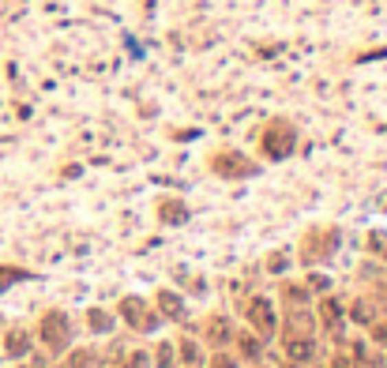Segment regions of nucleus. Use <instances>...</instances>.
Wrapping results in <instances>:
<instances>
[{"label": "nucleus", "instance_id": "16", "mask_svg": "<svg viewBox=\"0 0 387 368\" xmlns=\"http://www.w3.org/2000/svg\"><path fill=\"white\" fill-rule=\"evenodd\" d=\"M324 312H327V319H338V305H335V301H324Z\"/></svg>", "mask_w": 387, "mask_h": 368}, {"label": "nucleus", "instance_id": "10", "mask_svg": "<svg viewBox=\"0 0 387 368\" xmlns=\"http://www.w3.org/2000/svg\"><path fill=\"white\" fill-rule=\"evenodd\" d=\"M19 278H27V271H15V267H0V293L8 290L12 282H19Z\"/></svg>", "mask_w": 387, "mask_h": 368}, {"label": "nucleus", "instance_id": "11", "mask_svg": "<svg viewBox=\"0 0 387 368\" xmlns=\"http://www.w3.org/2000/svg\"><path fill=\"white\" fill-rule=\"evenodd\" d=\"M373 305H368V301H357V305H353V319H357V323H373Z\"/></svg>", "mask_w": 387, "mask_h": 368}, {"label": "nucleus", "instance_id": "4", "mask_svg": "<svg viewBox=\"0 0 387 368\" xmlns=\"http://www.w3.org/2000/svg\"><path fill=\"white\" fill-rule=\"evenodd\" d=\"M248 319H252V327L260 331V342H263L271 334V305L267 301H252L248 305Z\"/></svg>", "mask_w": 387, "mask_h": 368}, {"label": "nucleus", "instance_id": "1", "mask_svg": "<svg viewBox=\"0 0 387 368\" xmlns=\"http://www.w3.org/2000/svg\"><path fill=\"white\" fill-rule=\"evenodd\" d=\"M263 150H267L271 158H286L289 150H294V128L289 124H271L267 132H263Z\"/></svg>", "mask_w": 387, "mask_h": 368}, {"label": "nucleus", "instance_id": "2", "mask_svg": "<svg viewBox=\"0 0 387 368\" xmlns=\"http://www.w3.org/2000/svg\"><path fill=\"white\" fill-rule=\"evenodd\" d=\"M42 338L49 342V349H64V346H68V323H64L60 312H49V316L42 319Z\"/></svg>", "mask_w": 387, "mask_h": 368}, {"label": "nucleus", "instance_id": "6", "mask_svg": "<svg viewBox=\"0 0 387 368\" xmlns=\"http://www.w3.org/2000/svg\"><path fill=\"white\" fill-rule=\"evenodd\" d=\"M124 316L132 319V327H143V331H151V327H155V319L147 316V308H143L140 301H124Z\"/></svg>", "mask_w": 387, "mask_h": 368}, {"label": "nucleus", "instance_id": "14", "mask_svg": "<svg viewBox=\"0 0 387 368\" xmlns=\"http://www.w3.org/2000/svg\"><path fill=\"white\" fill-rule=\"evenodd\" d=\"M91 327H94V331H106V312H91Z\"/></svg>", "mask_w": 387, "mask_h": 368}, {"label": "nucleus", "instance_id": "19", "mask_svg": "<svg viewBox=\"0 0 387 368\" xmlns=\"http://www.w3.org/2000/svg\"><path fill=\"white\" fill-rule=\"evenodd\" d=\"M214 368H233V365L225 361V357H219V361H214Z\"/></svg>", "mask_w": 387, "mask_h": 368}, {"label": "nucleus", "instance_id": "3", "mask_svg": "<svg viewBox=\"0 0 387 368\" xmlns=\"http://www.w3.org/2000/svg\"><path fill=\"white\" fill-rule=\"evenodd\" d=\"M214 170H222V177H248L252 162H245L241 154H219L214 158Z\"/></svg>", "mask_w": 387, "mask_h": 368}, {"label": "nucleus", "instance_id": "8", "mask_svg": "<svg viewBox=\"0 0 387 368\" xmlns=\"http://www.w3.org/2000/svg\"><path fill=\"white\" fill-rule=\"evenodd\" d=\"M162 218H166V222H184V218H188V211H184L177 199H169V203L162 207Z\"/></svg>", "mask_w": 387, "mask_h": 368}, {"label": "nucleus", "instance_id": "13", "mask_svg": "<svg viewBox=\"0 0 387 368\" xmlns=\"http://www.w3.org/2000/svg\"><path fill=\"white\" fill-rule=\"evenodd\" d=\"M286 301H294V305H305V290H297V286H286Z\"/></svg>", "mask_w": 387, "mask_h": 368}, {"label": "nucleus", "instance_id": "18", "mask_svg": "<svg viewBox=\"0 0 387 368\" xmlns=\"http://www.w3.org/2000/svg\"><path fill=\"white\" fill-rule=\"evenodd\" d=\"M376 338H380V342H387V323H384V327H376Z\"/></svg>", "mask_w": 387, "mask_h": 368}, {"label": "nucleus", "instance_id": "20", "mask_svg": "<svg viewBox=\"0 0 387 368\" xmlns=\"http://www.w3.org/2000/svg\"><path fill=\"white\" fill-rule=\"evenodd\" d=\"M335 368H350V361H335Z\"/></svg>", "mask_w": 387, "mask_h": 368}, {"label": "nucleus", "instance_id": "17", "mask_svg": "<svg viewBox=\"0 0 387 368\" xmlns=\"http://www.w3.org/2000/svg\"><path fill=\"white\" fill-rule=\"evenodd\" d=\"M132 368H147V357H143V354H135V357H132Z\"/></svg>", "mask_w": 387, "mask_h": 368}, {"label": "nucleus", "instance_id": "9", "mask_svg": "<svg viewBox=\"0 0 387 368\" xmlns=\"http://www.w3.org/2000/svg\"><path fill=\"white\" fill-rule=\"evenodd\" d=\"M207 334H211V342H230V327H225V319H211V327H207Z\"/></svg>", "mask_w": 387, "mask_h": 368}, {"label": "nucleus", "instance_id": "15", "mask_svg": "<svg viewBox=\"0 0 387 368\" xmlns=\"http://www.w3.org/2000/svg\"><path fill=\"white\" fill-rule=\"evenodd\" d=\"M241 349H245L248 357H256V354H260V342H256V338H241Z\"/></svg>", "mask_w": 387, "mask_h": 368}, {"label": "nucleus", "instance_id": "5", "mask_svg": "<svg viewBox=\"0 0 387 368\" xmlns=\"http://www.w3.org/2000/svg\"><path fill=\"white\" fill-rule=\"evenodd\" d=\"M312 338L309 334H286V354H289V361H309L312 357Z\"/></svg>", "mask_w": 387, "mask_h": 368}, {"label": "nucleus", "instance_id": "12", "mask_svg": "<svg viewBox=\"0 0 387 368\" xmlns=\"http://www.w3.org/2000/svg\"><path fill=\"white\" fill-rule=\"evenodd\" d=\"M162 308L169 312V316H181V312H184V305H181L177 293H162Z\"/></svg>", "mask_w": 387, "mask_h": 368}, {"label": "nucleus", "instance_id": "7", "mask_svg": "<svg viewBox=\"0 0 387 368\" xmlns=\"http://www.w3.org/2000/svg\"><path fill=\"white\" fill-rule=\"evenodd\" d=\"M27 346H30V338H27L23 331H12V334H8V349H12V357L27 354Z\"/></svg>", "mask_w": 387, "mask_h": 368}]
</instances>
